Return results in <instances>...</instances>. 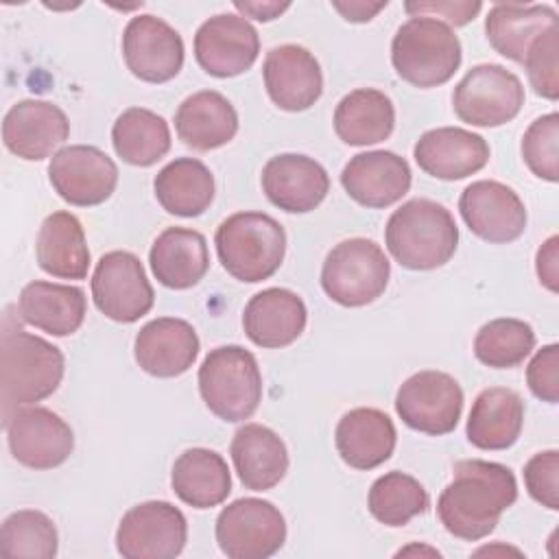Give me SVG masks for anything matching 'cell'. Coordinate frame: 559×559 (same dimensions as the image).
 Listing matches in <instances>:
<instances>
[{"label": "cell", "mask_w": 559, "mask_h": 559, "mask_svg": "<svg viewBox=\"0 0 559 559\" xmlns=\"http://www.w3.org/2000/svg\"><path fill=\"white\" fill-rule=\"evenodd\" d=\"M515 500L518 483L507 465L465 459L454 463L452 480L437 500V515L450 535L478 542L493 533Z\"/></svg>", "instance_id": "cell-1"}, {"label": "cell", "mask_w": 559, "mask_h": 559, "mask_svg": "<svg viewBox=\"0 0 559 559\" xmlns=\"http://www.w3.org/2000/svg\"><path fill=\"white\" fill-rule=\"evenodd\" d=\"M66 371V358L50 341L24 332L22 328L2 330L0 343V389L4 419L20 406L52 395Z\"/></svg>", "instance_id": "cell-2"}, {"label": "cell", "mask_w": 559, "mask_h": 559, "mask_svg": "<svg viewBox=\"0 0 559 559\" xmlns=\"http://www.w3.org/2000/svg\"><path fill=\"white\" fill-rule=\"evenodd\" d=\"M384 242L404 269L432 271L454 255L459 227L445 205L430 199H411L389 216Z\"/></svg>", "instance_id": "cell-3"}, {"label": "cell", "mask_w": 559, "mask_h": 559, "mask_svg": "<svg viewBox=\"0 0 559 559\" xmlns=\"http://www.w3.org/2000/svg\"><path fill=\"white\" fill-rule=\"evenodd\" d=\"M214 245L223 269L231 277L258 284L282 266L286 231L264 212H236L216 227Z\"/></svg>", "instance_id": "cell-4"}, {"label": "cell", "mask_w": 559, "mask_h": 559, "mask_svg": "<svg viewBox=\"0 0 559 559\" xmlns=\"http://www.w3.org/2000/svg\"><path fill=\"white\" fill-rule=\"evenodd\" d=\"M463 59L454 31L435 17H411L393 35L391 63L397 76L415 87L448 83Z\"/></svg>", "instance_id": "cell-5"}, {"label": "cell", "mask_w": 559, "mask_h": 559, "mask_svg": "<svg viewBox=\"0 0 559 559\" xmlns=\"http://www.w3.org/2000/svg\"><path fill=\"white\" fill-rule=\"evenodd\" d=\"M199 393L218 419L245 421L262 402V373L255 356L240 345L212 349L199 367Z\"/></svg>", "instance_id": "cell-6"}, {"label": "cell", "mask_w": 559, "mask_h": 559, "mask_svg": "<svg viewBox=\"0 0 559 559\" xmlns=\"http://www.w3.org/2000/svg\"><path fill=\"white\" fill-rule=\"evenodd\" d=\"M391 277V262L369 238H347L330 249L321 269L325 295L345 308L376 301Z\"/></svg>", "instance_id": "cell-7"}, {"label": "cell", "mask_w": 559, "mask_h": 559, "mask_svg": "<svg viewBox=\"0 0 559 559\" xmlns=\"http://www.w3.org/2000/svg\"><path fill=\"white\" fill-rule=\"evenodd\" d=\"M524 105L518 74L500 63H478L465 72L452 92V107L461 122L500 127L513 120Z\"/></svg>", "instance_id": "cell-8"}, {"label": "cell", "mask_w": 559, "mask_h": 559, "mask_svg": "<svg viewBox=\"0 0 559 559\" xmlns=\"http://www.w3.org/2000/svg\"><path fill=\"white\" fill-rule=\"evenodd\" d=\"M216 542L229 559H266L286 542L282 511L262 498H238L216 518Z\"/></svg>", "instance_id": "cell-9"}, {"label": "cell", "mask_w": 559, "mask_h": 559, "mask_svg": "<svg viewBox=\"0 0 559 559\" xmlns=\"http://www.w3.org/2000/svg\"><path fill=\"white\" fill-rule=\"evenodd\" d=\"M400 419L424 435H448L456 428L463 413V389L437 369H424L406 378L395 395Z\"/></svg>", "instance_id": "cell-10"}, {"label": "cell", "mask_w": 559, "mask_h": 559, "mask_svg": "<svg viewBox=\"0 0 559 559\" xmlns=\"http://www.w3.org/2000/svg\"><path fill=\"white\" fill-rule=\"evenodd\" d=\"M92 299L116 323H133L148 314L155 301L153 286L140 258L131 251L100 255L92 273Z\"/></svg>", "instance_id": "cell-11"}, {"label": "cell", "mask_w": 559, "mask_h": 559, "mask_svg": "<svg viewBox=\"0 0 559 559\" xmlns=\"http://www.w3.org/2000/svg\"><path fill=\"white\" fill-rule=\"evenodd\" d=\"M188 539L186 515L166 500L131 507L116 528V550L124 559H173Z\"/></svg>", "instance_id": "cell-12"}, {"label": "cell", "mask_w": 559, "mask_h": 559, "mask_svg": "<svg viewBox=\"0 0 559 559\" xmlns=\"http://www.w3.org/2000/svg\"><path fill=\"white\" fill-rule=\"evenodd\" d=\"M13 459L31 469H52L74 450V432L66 419L46 406H20L4 419Z\"/></svg>", "instance_id": "cell-13"}, {"label": "cell", "mask_w": 559, "mask_h": 559, "mask_svg": "<svg viewBox=\"0 0 559 559\" xmlns=\"http://www.w3.org/2000/svg\"><path fill=\"white\" fill-rule=\"evenodd\" d=\"M48 179L66 203L92 207L105 203L114 194L118 186V166L96 146L70 144L50 157Z\"/></svg>", "instance_id": "cell-14"}, {"label": "cell", "mask_w": 559, "mask_h": 559, "mask_svg": "<svg viewBox=\"0 0 559 559\" xmlns=\"http://www.w3.org/2000/svg\"><path fill=\"white\" fill-rule=\"evenodd\" d=\"M183 39L162 17L144 13L122 31V57L133 76L144 83H166L183 68Z\"/></svg>", "instance_id": "cell-15"}, {"label": "cell", "mask_w": 559, "mask_h": 559, "mask_svg": "<svg viewBox=\"0 0 559 559\" xmlns=\"http://www.w3.org/2000/svg\"><path fill=\"white\" fill-rule=\"evenodd\" d=\"M258 52V31L242 15L218 13L197 28L194 57L210 76H238L255 63Z\"/></svg>", "instance_id": "cell-16"}, {"label": "cell", "mask_w": 559, "mask_h": 559, "mask_svg": "<svg viewBox=\"0 0 559 559\" xmlns=\"http://www.w3.org/2000/svg\"><path fill=\"white\" fill-rule=\"evenodd\" d=\"M459 212L469 231L487 242L518 240L526 229V207L518 192L493 179L472 181L459 197Z\"/></svg>", "instance_id": "cell-17"}, {"label": "cell", "mask_w": 559, "mask_h": 559, "mask_svg": "<svg viewBox=\"0 0 559 559\" xmlns=\"http://www.w3.org/2000/svg\"><path fill=\"white\" fill-rule=\"evenodd\" d=\"M269 98L284 111L310 109L323 94L317 57L299 44H282L266 52L262 66Z\"/></svg>", "instance_id": "cell-18"}, {"label": "cell", "mask_w": 559, "mask_h": 559, "mask_svg": "<svg viewBox=\"0 0 559 559\" xmlns=\"http://www.w3.org/2000/svg\"><path fill=\"white\" fill-rule=\"evenodd\" d=\"M260 179L266 199L288 214L312 212L330 192L325 168L317 159L299 153L271 157L264 164Z\"/></svg>", "instance_id": "cell-19"}, {"label": "cell", "mask_w": 559, "mask_h": 559, "mask_svg": "<svg viewBox=\"0 0 559 559\" xmlns=\"http://www.w3.org/2000/svg\"><path fill=\"white\" fill-rule=\"evenodd\" d=\"M417 166L443 181H459L489 162V144L483 135L461 127H437L419 135L413 146Z\"/></svg>", "instance_id": "cell-20"}, {"label": "cell", "mask_w": 559, "mask_h": 559, "mask_svg": "<svg viewBox=\"0 0 559 559\" xmlns=\"http://www.w3.org/2000/svg\"><path fill=\"white\" fill-rule=\"evenodd\" d=\"M70 135L66 111L48 100L26 98L15 103L2 120L4 146L28 162L48 157Z\"/></svg>", "instance_id": "cell-21"}, {"label": "cell", "mask_w": 559, "mask_h": 559, "mask_svg": "<svg viewBox=\"0 0 559 559\" xmlns=\"http://www.w3.org/2000/svg\"><path fill=\"white\" fill-rule=\"evenodd\" d=\"M411 179L408 162L384 148L354 155L341 173V186L349 199L373 210L397 203L408 192Z\"/></svg>", "instance_id": "cell-22"}, {"label": "cell", "mask_w": 559, "mask_h": 559, "mask_svg": "<svg viewBox=\"0 0 559 559\" xmlns=\"http://www.w3.org/2000/svg\"><path fill=\"white\" fill-rule=\"evenodd\" d=\"M140 369L155 378L186 373L199 356L197 330L177 317H157L140 328L133 343Z\"/></svg>", "instance_id": "cell-23"}, {"label": "cell", "mask_w": 559, "mask_h": 559, "mask_svg": "<svg viewBox=\"0 0 559 559\" xmlns=\"http://www.w3.org/2000/svg\"><path fill=\"white\" fill-rule=\"evenodd\" d=\"M308 310L304 299L288 288H264L242 310V328L258 347L280 349L295 343L306 330Z\"/></svg>", "instance_id": "cell-24"}, {"label": "cell", "mask_w": 559, "mask_h": 559, "mask_svg": "<svg viewBox=\"0 0 559 559\" xmlns=\"http://www.w3.org/2000/svg\"><path fill=\"white\" fill-rule=\"evenodd\" d=\"M338 456L354 469H373L391 459L397 432L393 419L371 406L347 411L334 430Z\"/></svg>", "instance_id": "cell-25"}, {"label": "cell", "mask_w": 559, "mask_h": 559, "mask_svg": "<svg viewBox=\"0 0 559 559\" xmlns=\"http://www.w3.org/2000/svg\"><path fill=\"white\" fill-rule=\"evenodd\" d=\"M17 312L24 323L41 332L70 336L83 325L87 299L79 286L35 280L20 290Z\"/></svg>", "instance_id": "cell-26"}, {"label": "cell", "mask_w": 559, "mask_h": 559, "mask_svg": "<svg viewBox=\"0 0 559 559\" xmlns=\"http://www.w3.org/2000/svg\"><path fill=\"white\" fill-rule=\"evenodd\" d=\"M229 454L240 483L251 491L273 489L288 472V450L277 432L245 424L234 432Z\"/></svg>", "instance_id": "cell-27"}, {"label": "cell", "mask_w": 559, "mask_h": 559, "mask_svg": "<svg viewBox=\"0 0 559 559\" xmlns=\"http://www.w3.org/2000/svg\"><path fill=\"white\" fill-rule=\"evenodd\" d=\"M148 262L155 280L175 290L199 284L210 269L205 236L188 227H166L151 245Z\"/></svg>", "instance_id": "cell-28"}, {"label": "cell", "mask_w": 559, "mask_h": 559, "mask_svg": "<svg viewBox=\"0 0 559 559\" xmlns=\"http://www.w3.org/2000/svg\"><path fill=\"white\" fill-rule=\"evenodd\" d=\"M175 131L186 146L214 151L229 144L238 133V114L221 92L201 90L177 107Z\"/></svg>", "instance_id": "cell-29"}, {"label": "cell", "mask_w": 559, "mask_h": 559, "mask_svg": "<svg viewBox=\"0 0 559 559\" xmlns=\"http://www.w3.org/2000/svg\"><path fill=\"white\" fill-rule=\"evenodd\" d=\"M524 426V402L507 386H489L480 391L467 417V439L478 450L511 448Z\"/></svg>", "instance_id": "cell-30"}, {"label": "cell", "mask_w": 559, "mask_h": 559, "mask_svg": "<svg viewBox=\"0 0 559 559\" xmlns=\"http://www.w3.org/2000/svg\"><path fill=\"white\" fill-rule=\"evenodd\" d=\"M557 17L550 4L498 2L485 17V33L498 55L522 63L531 44L557 26Z\"/></svg>", "instance_id": "cell-31"}, {"label": "cell", "mask_w": 559, "mask_h": 559, "mask_svg": "<svg viewBox=\"0 0 559 559\" xmlns=\"http://www.w3.org/2000/svg\"><path fill=\"white\" fill-rule=\"evenodd\" d=\"M37 264L59 280H83L90 271V249L81 221L70 212H52L37 234Z\"/></svg>", "instance_id": "cell-32"}, {"label": "cell", "mask_w": 559, "mask_h": 559, "mask_svg": "<svg viewBox=\"0 0 559 559\" xmlns=\"http://www.w3.org/2000/svg\"><path fill=\"white\" fill-rule=\"evenodd\" d=\"M175 496L194 507L212 509L227 500L231 491V474L225 459L207 448L183 450L170 472Z\"/></svg>", "instance_id": "cell-33"}, {"label": "cell", "mask_w": 559, "mask_h": 559, "mask_svg": "<svg viewBox=\"0 0 559 559\" xmlns=\"http://www.w3.org/2000/svg\"><path fill=\"white\" fill-rule=\"evenodd\" d=\"M395 127L393 100L373 87L345 94L334 109V131L349 146H367L386 140Z\"/></svg>", "instance_id": "cell-34"}, {"label": "cell", "mask_w": 559, "mask_h": 559, "mask_svg": "<svg viewBox=\"0 0 559 559\" xmlns=\"http://www.w3.org/2000/svg\"><path fill=\"white\" fill-rule=\"evenodd\" d=\"M153 190L168 214L192 218L212 205L214 175L197 157H177L155 175Z\"/></svg>", "instance_id": "cell-35"}, {"label": "cell", "mask_w": 559, "mask_h": 559, "mask_svg": "<svg viewBox=\"0 0 559 559\" xmlns=\"http://www.w3.org/2000/svg\"><path fill=\"white\" fill-rule=\"evenodd\" d=\"M111 142L122 162L146 168L170 151V129L159 114L146 107H129L116 118Z\"/></svg>", "instance_id": "cell-36"}, {"label": "cell", "mask_w": 559, "mask_h": 559, "mask_svg": "<svg viewBox=\"0 0 559 559\" xmlns=\"http://www.w3.org/2000/svg\"><path fill=\"white\" fill-rule=\"evenodd\" d=\"M369 513L384 526H406L413 518L426 513L428 491L404 472H386L373 480L367 496Z\"/></svg>", "instance_id": "cell-37"}, {"label": "cell", "mask_w": 559, "mask_h": 559, "mask_svg": "<svg viewBox=\"0 0 559 559\" xmlns=\"http://www.w3.org/2000/svg\"><path fill=\"white\" fill-rule=\"evenodd\" d=\"M535 347L531 323L513 317H502L485 323L474 338V356L493 369H511L524 362Z\"/></svg>", "instance_id": "cell-38"}, {"label": "cell", "mask_w": 559, "mask_h": 559, "mask_svg": "<svg viewBox=\"0 0 559 559\" xmlns=\"http://www.w3.org/2000/svg\"><path fill=\"white\" fill-rule=\"evenodd\" d=\"M59 550L55 522L37 509H20L4 518L0 528V555L7 559H52Z\"/></svg>", "instance_id": "cell-39"}, {"label": "cell", "mask_w": 559, "mask_h": 559, "mask_svg": "<svg viewBox=\"0 0 559 559\" xmlns=\"http://www.w3.org/2000/svg\"><path fill=\"white\" fill-rule=\"evenodd\" d=\"M557 142H559L557 111H550V114L533 120L522 135V157H524L528 170L535 177L550 181V183H555L559 179Z\"/></svg>", "instance_id": "cell-40"}, {"label": "cell", "mask_w": 559, "mask_h": 559, "mask_svg": "<svg viewBox=\"0 0 559 559\" xmlns=\"http://www.w3.org/2000/svg\"><path fill=\"white\" fill-rule=\"evenodd\" d=\"M557 52H559V26H552L531 44L522 61L526 68L531 87L535 90L537 96L548 100H557L559 96Z\"/></svg>", "instance_id": "cell-41"}, {"label": "cell", "mask_w": 559, "mask_h": 559, "mask_svg": "<svg viewBox=\"0 0 559 559\" xmlns=\"http://www.w3.org/2000/svg\"><path fill=\"white\" fill-rule=\"evenodd\" d=\"M524 485L535 502L557 511L559 509V452L544 450L533 454L524 465Z\"/></svg>", "instance_id": "cell-42"}, {"label": "cell", "mask_w": 559, "mask_h": 559, "mask_svg": "<svg viewBox=\"0 0 559 559\" xmlns=\"http://www.w3.org/2000/svg\"><path fill=\"white\" fill-rule=\"evenodd\" d=\"M531 393L548 404L559 402V345L550 343L535 352L526 367Z\"/></svg>", "instance_id": "cell-43"}, {"label": "cell", "mask_w": 559, "mask_h": 559, "mask_svg": "<svg viewBox=\"0 0 559 559\" xmlns=\"http://www.w3.org/2000/svg\"><path fill=\"white\" fill-rule=\"evenodd\" d=\"M406 13L413 17H435L443 24L452 26H465L472 22L478 11L483 9L480 2H406Z\"/></svg>", "instance_id": "cell-44"}, {"label": "cell", "mask_w": 559, "mask_h": 559, "mask_svg": "<svg viewBox=\"0 0 559 559\" xmlns=\"http://www.w3.org/2000/svg\"><path fill=\"white\" fill-rule=\"evenodd\" d=\"M535 271L539 284H544L550 293L559 290V238L550 236L537 251Z\"/></svg>", "instance_id": "cell-45"}, {"label": "cell", "mask_w": 559, "mask_h": 559, "mask_svg": "<svg viewBox=\"0 0 559 559\" xmlns=\"http://www.w3.org/2000/svg\"><path fill=\"white\" fill-rule=\"evenodd\" d=\"M332 7L347 22H369L378 11L386 7V0L384 2H332Z\"/></svg>", "instance_id": "cell-46"}, {"label": "cell", "mask_w": 559, "mask_h": 559, "mask_svg": "<svg viewBox=\"0 0 559 559\" xmlns=\"http://www.w3.org/2000/svg\"><path fill=\"white\" fill-rule=\"evenodd\" d=\"M234 7L249 17H255L260 22H271L280 17L290 7V2H234Z\"/></svg>", "instance_id": "cell-47"}, {"label": "cell", "mask_w": 559, "mask_h": 559, "mask_svg": "<svg viewBox=\"0 0 559 559\" xmlns=\"http://www.w3.org/2000/svg\"><path fill=\"white\" fill-rule=\"evenodd\" d=\"M411 552H428V555H435V557H441V552L439 550H435V548H428V546H408V548H402L397 555H411Z\"/></svg>", "instance_id": "cell-48"}]
</instances>
